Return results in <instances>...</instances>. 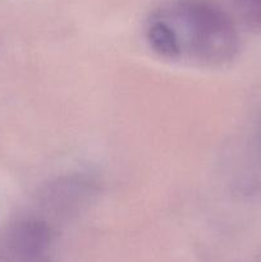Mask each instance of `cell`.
I'll return each instance as SVG.
<instances>
[{"instance_id": "277c9868", "label": "cell", "mask_w": 261, "mask_h": 262, "mask_svg": "<svg viewBox=\"0 0 261 262\" xmlns=\"http://www.w3.org/2000/svg\"><path fill=\"white\" fill-rule=\"evenodd\" d=\"M146 37L150 43V48L161 58L176 60L182 56L181 43L176 31L170 23L158 13H155L148 20Z\"/></svg>"}, {"instance_id": "3957f363", "label": "cell", "mask_w": 261, "mask_h": 262, "mask_svg": "<svg viewBox=\"0 0 261 262\" xmlns=\"http://www.w3.org/2000/svg\"><path fill=\"white\" fill-rule=\"evenodd\" d=\"M95 191V184L84 177H63L44 187L41 202L54 214L71 216L87 205Z\"/></svg>"}, {"instance_id": "7a4b0ae2", "label": "cell", "mask_w": 261, "mask_h": 262, "mask_svg": "<svg viewBox=\"0 0 261 262\" xmlns=\"http://www.w3.org/2000/svg\"><path fill=\"white\" fill-rule=\"evenodd\" d=\"M10 257L20 262H38L46 258L51 243V229L40 219H27L13 225L3 238Z\"/></svg>"}, {"instance_id": "6da1fadb", "label": "cell", "mask_w": 261, "mask_h": 262, "mask_svg": "<svg viewBox=\"0 0 261 262\" xmlns=\"http://www.w3.org/2000/svg\"><path fill=\"white\" fill-rule=\"evenodd\" d=\"M168 20L184 51L205 66L233 60L240 51V36L224 9L210 0H178L158 12Z\"/></svg>"}, {"instance_id": "5b68a950", "label": "cell", "mask_w": 261, "mask_h": 262, "mask_svg": "<svg viewBox=\"0 0 261 262\" xmlns=\"http://www.w3.org/2000/svg\"><path fill=\"white\" fill-rule=\"evenodd\" d=\"M241 17L257 32H261V0H234Z\"/></svg>"}]
</instances>
